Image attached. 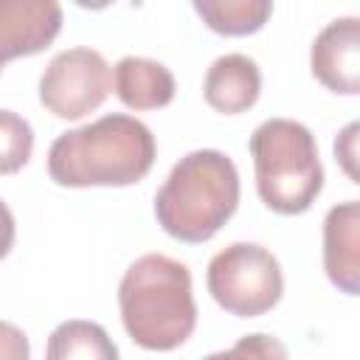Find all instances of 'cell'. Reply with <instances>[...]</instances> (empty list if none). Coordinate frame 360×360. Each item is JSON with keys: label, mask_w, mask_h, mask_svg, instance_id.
Masks as SVG:
<instances>
[{"label": "cell", "mask_w": 360, "mask_h": 360, "mask_svg": "<svg viewBox=\"0 0 360 360\" xmlns=\"http://www.w3.org/2000/svg\"><path fill=\"white\" fill-rule=\"evenodd\" d=\"M45 360H121L118 346L96 321H62L45 343Z\"/></svg>", "instance_id": "obj_12"}, {"label": "cell", "mask_w": 360, "mask_h": 360, "mask_svg": "<svg viewBox=\"0 0 360 360\" xmlns=\"http://www.w3.org/2000/svg\"><path fill=\"white\" fill-rule=\"evenodd\" d=\"M312 76L332 93H360V20L338 17L326 22L309 48Z\"/></svg>", "instance_id": "obj_7"}, {"label": "cell", "mask_w": 360, "mask_h": 360, "mask_svg": "<svg viewBox=\"0 0 360 360\" xmlns=\"http://www.w3.org/2000/svg\"><path fill=\"white\" fill-rule=\"evenodd\" d=\"M335 158L343 166V172L352 177V183H357V169H354V158H357V124L354 121L335 138Z\"/></svg>", "instance_id": "obj_17"}, {"label": "cell", "mask_w": 360, "mask_h": 360, "mask_svg": "<svg viewBox=\"0 0 360 360\" xmlns=\"http://www.w3.org/2000/svg\"><path fill=\"white\" fill-rule=\"evenodd\" d=\"M0 360H31V343L11 321H0Z\"/></svg>", "instance_id": "obj_16"}, {"label": "cell", "mask_w": 360, "mask_h": 360, "mask_svg": "<svg viewBox=\"0 0 360 360\" xmlns=\"http://www.w3.org/2000/svg\"><path fill=\"white\" fill-rule=\"evenodd\" d=\"M202 360H287V346L264 332H253L239 338L231 349L225 352H214Z\"/></svg>", "instance_id": "obj_15"}, {"label": "cell", "mask_w": 360, "mask_h": 360, "mask_svg": "<svg viewBox=\"0 0 360 360\" xmlns=\"http://www.w3.org/2000/svg\"><path fill=\"white\" fill-rule=\"evenodd\" d=\"M34 152V129L31 124L14 112L0 110V174H17Z\"/></svg>", "instance_id": "obj_14"}, {"label": "cell", "mask_w": 360, "mask_h": 360, "mask_svg": "<svg viewBox=\"0 0 360 360\" xmlns=\"http://www.w3.org/2000/svg\"><path fill=\"white\" fill-rule=\"evenodd\" d=\"M248 149L256 172V191L270 211L295 217L312 208L323 188V166L315 135L301 121H262L253 129Z\"/></svg>", "instance_id": "obj_4"}, {"label": "cell", "mask_w": 360, "mask_h": 360, "mask_svg": "<svg viewBox=\"0 0 360 360\" xmlns=\"http://www.w3.org/2000/svg\"><path fill=\"white\" fill-rule=\"evenodd\" d=\"M112 90L124 107L141 112L172 104L177 84L174 73L163 62L146 56H124L112 68Z\"/></svg>", "instance_id": "obj_11"}, {"label": "cell", "mask_w": 360, "mask_h": 360, "mask_svg": "<svg viewBox=\"0 0 360 360\" xmlns=\"http://www.w3.org/2000/svg\"><path fill=\"white\" fill-rule=\"evenodd\" d=\"M239 172L219 149L183 155L155 194V219L177 242L202 245L236 214Z\"/></svg>", "instance_id": "obj_3"}, {"label": "cell", "mask_w": 360, "mask_h": 360, "mask_svg": "<svg viewBox=\"0 0 360 360\" xmlns=\"http://www.w3.org/2000/svg\"><path fill=\"white\" fill-rule=\"evenodd\" d=\"M118 309L127 335L141 349L172 352L183 346L197 326L188 267L163 253L135 259L121 276Z\"/></svg>", "instance_id": "obj_2"}, {"label": "cell", "mask_w": 360, "mask_h": 360, "mask_svg": "<svg viewBox=\"0 0 360 360\" xmlns=\"http://www.w3.org/2000/svg\"><path fill=\"white\" fill-rule=\"evenodd\" d=\"M62 31V6L53 0H0V68L45 51Z\"/></svg>", "instance_id": "obj_8"}, {"label": "cell", "mask_w": 360, "mask_h": 360, "mask_svg": "<svg viewBox=\"0 0 360 360\" xmlns=\"http://www.w3.org/2000/svg\"><path fill=\"white\" fill-rule=\"evenodd\" d=\"M191 6L211 31L225 37L256 34L273 14L270 0H194Z\"/></svg>", "instance_id": "obj_13"}, {"label": "cell", "mask_w": 360, "mask_h": 360, "mask_svg": "<svg viewBox=\"0 0 360 360\" xmlns=\"http://www.w3.org/2000/svg\"><path fill=\"white\" fill-rule=\"evenodd\" d=\"M112 90V70L96 48L59 51L39 76V104L62 118L79 121L98 110Z\"/></svg>", "instance_id": "obj_6"}, {"label": "cell", "mask_w": 360, "mask_h": 360, "mask_svg": "<svg viewBox=\"0 0 360 360\" xmlns=\"http://www.w3.org/2000/svg\"><path fill=\"white\" fill-rule=\"evenodd\" d=\"M211 298L236 318H259L284 295L278 259L256 242H233L211 256L205 270Z\"/></svg>", "instance_id": "obj_5"}, {"label": "cell", "mask_w": 360, "mask_h": 360, "mask_svg": "<svg viewBox=\"0 0 360 360\" xmlns=\"http://www.w3.org/2000/svg\"><path fill=\"white\" fill-rule=\"evenodd\" d=\"M202 96L211 110L222 115H239L259 101L262 70L245 53H222L205 70Z\"/></svg>", "instance_id": "obj_10"}, {"label": "cell", "mask_w": 360, "mask_h": 360, "mask_svg": "<svg viewBox=\"0 0 360 360\" xmlns=\"http://www.w3.org/2000/svg\"><path fill=\"white\" fill-rule=\"evenodd\" d=\"M323 270L346 295L360 292V205L338 202L323 217Z\"/></svg>", "instance_id": "obj_9"}, {"label": "cell", "mask_w": 360, "mask_h": 360, "mask_svg": "<svg viewBox=\"0 0 360 360\" xmlns=\"http://www.w3.org/2000/svg\"><path fill=\"white\" fill-rule=\"evenodd\" d=\"M14 236H17V225H14V214L11 208L0 200V259H6L14 248Z\"/></svg>", "instance_id": "obj_18"}, {"label": "cell", "mask_w": 360, "mask_h": 360, "mask_svg": "<svg viewBox=\"0 0 360 360\" xmlns=\"http://www.w3.org/2000/svg\"><path fill=\"white\" fill-rule=\"evenodd\" d=\"M158 143L135 115L110 112L62 132L48 149V174L65 188L135 186L155 166Z\"/></svg>", "instance_id": "obj_1"}]
</instances>
